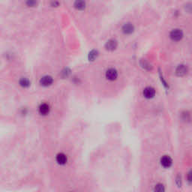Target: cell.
<instances>
[{
  "instance_id": "obj_15",
  "label": "cell",
  "mask_w": 192,
  "mask_h": 192,
  "mask_svg": "<svg viewBox=\"0 0 192 192\" xmlns=\"http://www.w3.org/2000/svg\"></svg>"
},
{
  "instance_id": "obj_2",
  "label": "cell",
  "mask_w": 192,
  "mask_h": 192,
  "mask_svg": "<svg viewBox=\"0 0 192 192\" xmlns=\"http://www.w3.org/2000/svg\"><path fill=\"white\" fill-rule=\"evenodd\" d=\"M119 76L118 71L114 68H110L105 72V77L110 81H116Z\"/></svg>"
},
{
  "instance_id": "obj_13",
  "label": "cell",
  "mask_w": 192,
  "mask_h": 192,
  "mask_svg": "<svg viewBox=\"0 0 192 192\" xmlns=\"http://www.w3.org/2000/svg\"><path fill=\"white\" fill-rule=\"evenodd\" d=\"M20 85L23 88H27L30 85V81H29L28 78L26 77H23L21 78V80L20 81Z\"/></svg>"
},
{
  "instance_id": "obj_5",
  "label": "cell",
  "mask_w": 192,
  "mask_h": 192,
  "mask_svg": "<svg viewBox=\"0 0 192 192\" xmlns=\"http://www.w3.org/2000/svg\"><path fill=\"white\" fill-rule=\"evenodd\" d=\"M56 161L59 165H65L68 162V156L64 153H59L56 156Z\"/></svg>"
},
{
  "instance_id": "obj_8",
  "label": "cell",
  "mask_w": 192,
  "mask_h": 192,
  "mask_svg": "<svg viewBox=\"0 0 192 192\" xmlns=\"http://www.w3.org/2000/svg\"><path fill=\"white\" fill-rule=\"evenodd\" d=\"M123 33L125 35H130L134 33V26L132 23H126L123 25L122 28Z\"/></svg>"
},
{
  "instance_id": "obj_1",
  "label": "cell",
  "mask_w": 192,
  "mask_h": 192,
  "mask_svg": "<svg viewBox=\"0 0 192 192\" xmlns=\"http://www.w3.org/2000/svg\"><path fill=\"white\" fill-rule=\"evenodd\" d=\"M184 36L183 31L180 29H174L170 33V38L173 41H180Z\"/></svg>"
},
{
  "instance_id": "obj_4",
  "label": "cell",
  "mask_w": 192,
  "mask_h": 192,
  "mask_svg": "<svg viewBox=\"0 0 192 192\" xmlns=\"http://www.w3.org/2000/svg\"><path fill=\"white\" fill-rule=\"evenodd\" d=\"M156 93V89L153 86H146L143 90V95L147 99H151L155 97Z\"/></svg>"
},
{
  "instance_id": "obj_11",
  "label": "cell",
  "mask_w": 192,
  "mask_h": 192,
  "mask_svg": "<svg viewBox=\"0 0 192 192\" xmlns=\"http://www.w3.org/2000/svg\"><path fill=\"white\" fill-rule=\"evenodd\" d=\"M74 8L77 10H84L86 8V2L84 1H77L74 3Z\"/></svg>"
},
{
  "instance_id": "obj_10",
  "label": "cell",
  "mask_w": 192,
  "mask_h": 192,
  "mask_svg": "<svg viewBox=\"0 0 192 192\" xmlns=\"http://www.w3.org/2000/svg\"><path fill=\"white\" fill-rule=\"evenodd\" d=\"M188 71V68L185 65H180L177 67V70H176V73L178 76H184L187 74Z\"/></svg>"
},
{
  "instance_id": "obj_6",
  "label": "cell",
  "mask_w": 192,
  "mask_h": 192,
  "mask_svg": "<svg viewBox=\"0 0 192 192\" xmlns=\"http://www.w3.org/2000/svg\"><path fill=\"white\" fill-rule=\"evenodd\" d=\"M161 165L164 168H169L171 167L173 164V159L170 156H164L161 158L160 160Z\"/></svg>"
},
{
  "instance_id": "obj_9",
  "label": "cell",
  "mask_w": 192,
  "mask_h": 192,
  "mask_svg": "<svg viewBox=\"0 0 192 192\" xmlns=\"http://www.w3.org/2000/svg\"><path fill=\"white\" fill-rule=\"evenodd\" d=\"M118 46L117 41L115 39H110L105 44V48L108 50H114Z\"/></svg>"
},
{
  "instance_id": "obj_14",
  "label": "cell",
  "mask_w": 192,
  "mask_h": 192,
  "mask_svg": "<svg viewBox=\"0 0 192 192\" xmlns=\"http://www.w3.org/2000/svg\"><path fill=\"white\" fill-rule=\"evenodd\" d=\"M188 182H189V183H191V173L189 172L188 173Z\"/></svg>"
},
{
  "instance_id": "obj_12",
  "label": "cell",
  "mask_w": 192,
  "mask_h": 192,
  "mask_svg": "<svg viewBox=\"0 0 192 192\" xmlns=\"http://www.w3.org/2000/svg\"><path fill=\"white\" fill-rule=\"evenodd\" d=\"M154 192H165V187L162 183H158L155 185Z\"/></svg>"
},
{
  "instance_id": "obj_7",
  "label": "cell",
  "mask_w": 192,
  "mask_h": 192,
  "mask_svg": "<svg viewBox=\"0 0 192 192\" xmlns=\"http://www.w3.org/2000/svg\"><path fill=\"white\" fill-rule=\"evenodd\" d=\"M53 83V78L50 75H45L40 79V84L43 86H50Z\"/></svg>"
},
{
  "instance_id": "obj_3",
  "label": "cell",
  "mask_w": 192,
  "mask_h": 192,
  "mask_svg": "<svg viewBox=\"0 0 192 192\" xmlns=\"http://www.w3.org/2000/svg\"><path fill=\"white\" fill-rule=\"evenodd\" d=\"M50 113V106L49 105V104L44 102L38 106V113L41 116H46Z\"/></svg>"
}]
</instances>
